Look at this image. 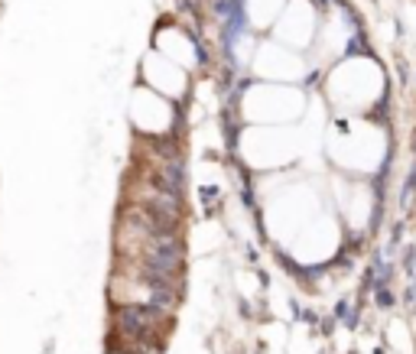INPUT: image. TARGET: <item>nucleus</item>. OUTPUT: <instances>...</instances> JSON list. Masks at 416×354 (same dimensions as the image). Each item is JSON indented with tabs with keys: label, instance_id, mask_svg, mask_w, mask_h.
I'll list each match as a JSON object with an SVG mask.
<instances>
[]
</instances>
